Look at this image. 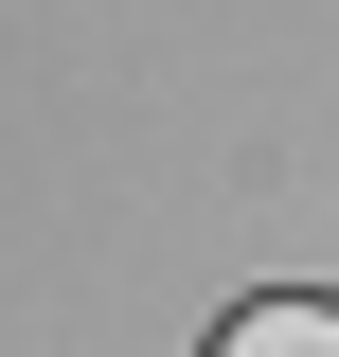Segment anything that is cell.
Instances as JSON below:
<instances>
[{"instance_id":"obj_1","label":"cell","mask_w":339,"mask_h":357,"mask_svg":"<svg viewBox=\"0 0 339 357\" xmlns=\"http://www.w3.org/2000/svg\"><path fill=\"white\" fill-rule=\"evenodd\" d=\"M214 357H339V304H232Z\"/></svg>"}]
</instances>
